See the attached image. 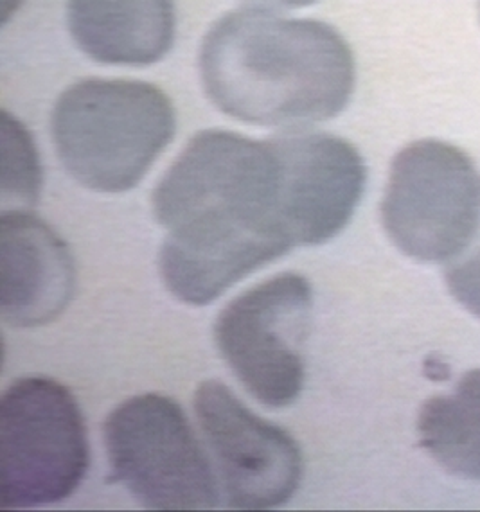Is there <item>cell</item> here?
I'll return each instance as SVG.
<instances>
[{"mask_svg": "<svg viewBox=\"0 0 480 512\" xmlns=\"http://www.w3.org/2000/svg\"><path fill=\"white\" fill-rule=\"evenodd\" d=\"M268 141L207 130L160 178L153 216L168 230L160 275L178 301L205 306L294 247L279 225Z\"/></svg>", "mask_w": 480, "mask_h": 512, "instance_id": "obj_1", "label": "cell"}, {"mask_svg": "<svg viewBox=\"0 0 480 512\" xmlns=\"http://www.w3.org/2000/svg\"><path fill=\"white\" fill-rule=\"evenodd\" d=\"M175 128L171 99L146 81H78L63 90L51 114L63 168L81 186L108 195L134 189Z\"/></svg>", "mask_w": 480, "mask_h": 512, "instance_id": "obj_3", "label": "cell"}, {"mask_svg": "<svg viewBox=\"0 0 480 512\" xmlns=\"http://www.w3.org/2000/svg\"><path fill=\"white\" fill-rule=\"evenodd\" d=\"M383 227L405 256L450 263L480 223V177L468 155L446 142H414L392 160Z\"/></svg>", "mask_w": 480, "mask_h": 512, "instance_id": "obj_6", "label": "cell"}, {"mask_svg": "<svg viewBox=\"0 0 480 512\" xmlns=\"http://www.w3.org/2000/svg\"><path fill=\"white\" fill-rule=\"evenodd\" d=\"M89 469L80 407L62 383L27 376L0 399V509L60 504Z\"/></svg>", "mask_w": 480, "mask_h": 512, "instance_id": "obj_4", "label": "cell"}, {"mask_svg": "<svg viewBox=\"0 0 480 512\" xmlns=\"http://www.w3.org/2000/svg\"><path fill=\"white\" fill-rule=\"evenodd\" d=\"M445 279L455 301L480 318V223L470 245L446 263Z\"/></svg>", "mask_w": 480, "mask_h": 512, "instance_id": "obj_13", "label": "cell"}, {"mask_svg": "<svg viewBox=\"0 0 480 512\" xmlns=\"http://www.w3.org/2000/svg\"><path fill=\"white\" fill-rule=\"evenodd\" d=\"M72 40L94 62L144 67L175 40L173 0H67Z\"/></svg>", "mask_w": 480, "mask_h": 512, "instance_id": "obj_11", "label": "cell"}, {"mask_svg": "<svg viewBox=\"0 0 480 512\" xmlns=\"http://www.w3.org/2000/svg\"><path fill=\"white\" fill-rule=\"evenodd\" d=\"M258 4H272V6H283V8H304L312 6L317 0H249Z\"/></svg>", "mask_w": 480, "mask_h": 512, "instance_id": "obj_14", "label": "cell"}, {"mask_svg": "<svg viewBox=\"0 0 480 512\" xmlns=\"http://www.w3.org/2000/svg\"><path fill=\"white\" fill-rule=\"evenodd\" d=\"M71 250L45 221L27 211L0 218V315L13 327L51 324L74 292Z\"/></svg>", "mask_w": 480, "mask_h": 512, "instance_id": "obj_10", "label": "cell"}, {"mask_svg": "<svg viewBox=\"0 0 480 512\" xmlns=\"http://www.w3.org/2000/svg\"><path fill=\"white\" fill-rule=\"evenodd\" d=\"M312 318V286L299 274L277 275L250 288L216 318L218 351L265 407H290L303 392Z\"/></svg>", "mask_w": 480, "mask_h": 512, "instance_id": "obj_7", "label": "cell"}, {"mask_svg": "<svg viewBox=\"0 0 480 512\" xmlns=\"http://www.w3.org/2000/svg\"><path fill=\"white\" fill-rule=\"evenodd\" d=\"M110 475L143 507L204 511L218 505L209 459L177 401L141 394L103 426Z\"/></svg>", "mask_w": 480, "mask_h": 512, "instance_id": "obj_5", "label": "cell"}, {"mask_svg": "<svg viewBox=\"0 0 480 512\" xmlns=\"http://www.w3.org/2000/svg\"><path fill=\"white\" fill-rule=\"evenodd\" d=\"M195 412L232 509L268 511L292 500L304 464L290 433L254 414L222 381L196 389Z\"/></svg>", "mask_w": 480, "mask_h": 512, "instance_id": "obj_8", "label": "cell"}, {"mask_svg": "<svg viewBox=\"0 0 480 512\" xmlns=\"http://www.w3.org/2000/svg\"><path fill=\"white\" fill-rule=\"evenodd\" d=\"M277 160V220L295 245H322L353 218L365 164L351 142L308 128L268 137Z\"/></svg>", "mask_w": 480, "mask_h": 512, "instance_id": "obj_9", "label": "cell"}, {"mask_svg": "<svg viewBox=\"0 0 480 512\" xmlns=\"http://www.w3.org/2000/svg\"><path fill=\"white\" fill-rule=\"evenodd\" d=\"M207 98L240 123L297 130L346 108L355 60L335 27L243 8L223 15L200 49Z\"/></svg>", "mask_w": 480, "mask_h": 512, "instance_id": "obj_2", "label": "cell"}, {"mask_svg": "<svg viewBox=\"0 0 480 512\" xmlns=\"http://www.w3.org/2000/svg\"><path fill=\"white\" fill-rule=\"evenodd\" d=\"M479 11H480V0H479Z\"/></svg>", "mask_w": 480, "mask_h": 512, "instance_id": "obj_15", "label": "cell"}, {"mask_svg": "<svg viewBox=\"0 0 480 512\" xmlns=\"http://www.w3.org/2000/svg\"><path fill=\"white\" fill-rule=\"evenodd\" d=\"M418 432L439 466L480 480V371L466 374L450 394L428 399L419 412Z\"/></svg>", "mask_w": 480, "mask_h": 512, "instance_id": "obj_12", "label": "cell"}]
</instances>
